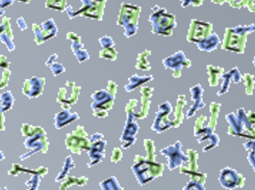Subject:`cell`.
<instances>
[{
    "instance_id": "cell-25",
    "label": "cell",
    "mask_w": 255,
    "mask_h": 190,
    "mask_svg": "<svg viewBox=\"0 0 255 190\" xmlns=\"http://www.w3.org/2000/svg\"><path fill=\"white\" fill-rule=\"evenodd\" d=\"M219 44H220V41H219L218 35L213 33V34L208 35V37L206 39H204L202 42L198 43V48L201 51L211 52L217 48Z\"/></svg>"
},
{
    "instance_id": "cell-48",
    "label": "cell",
    "mask_w": 255,
    "mask_h": 190,
    "mask_svg": "<svg viewBox=\"0 0 255 190\" xmlns=\"http://www.w3.org/2000/svg\"><path fill=\"white\" fill-rule=\"evenodd\" d=\"M244 148L250 152V151H254V140H249L247 141L246 144H244Z\"/></svg>"
},
{
    "instance_id": "cell-10",
    "label": "cell",
    "mask_w": 255,
    "mask_h": 190,
    "mask_svg": "<svg viewBox=\"0 0 255 190\" xmlns=\"http://www.w3.org/2000/svg\"><path fill=\"white\" fill-rule=\"evenodd\" d=\"M163 65L167 70H172L173 77L174 78H179L181 76V71L183 67L190 68L191 62L185 57L184 53L182 51L176 52L172 56H169L165 58L163 61Z\"/></svg>"
},
{
    "instance_id": "cell-2",
    "label": "cell",
    "mask_w": 255,
    "mask_h": 190,
    "mask_svg": "<svg viewBox=\"0 0 255 190\" xmlns=\"http://www.w3.org/2000/svg\"><path fill=\"white\" fill-rule=\"evenodd\" d=\"M92 100L93 114L97 117H106L109 114V110L113 108L115 96L107 90H100L92 95Z\"/></svg>"
},
{
    "instance_id": "cell-12",
    "label": "cell",
    "mask_w": 255,
    "mask_h": 190,
    "mask_svg": "<svg viewBox=\"0 0 255 190\" xmlns=\"http://www.w3.org/2000/svg\"><path fill=\"white\" fill-rule=\"evenodd\" d=\"M226 121L229 125L228 134L234 136H241V137H249L253 138L254 134H252L246 125L243 123L241 118L237 115L236 112H230L226 116Z\"/></svg>"
},
{
    "instance_id": "cell-47",
    "label": "cell",
    "mask_w": 255,
    "mask_h": 190,
    "mask_svg": "<svg viewBox=\"0 0 255 190\" xmlns=\"http://www.w3.org/2000/svg\"><path fill=\"white\" fill-rule=\"evenodd\" d=\"M13 2V0H0V15L3 14V8L8 6Z\"/></svg>"
},
{
    "instance_id": "cell-24",
    "label": "cell",
    "mask_w": 255,
    "mask_h": 190,
    "mask_svg": "<svg viewBox=\"0 0 255 190\" xmlns=\"http://www.w3.org/2000/svg\"><path fill=\"white\" fill-rule=\"evenodd\" d=\"M153 79V76L149 75V76H138V75H132L130 78H129V81H128V85L125 86V91L126 92H132L134 91L136 88H140V87H143L145 83L147 82H150Z\"/></svg>"
},
{
    "instance_id": "cell-8",
    "label": "cell",
    "mask_w": 255,
    "mask_h": 190,
    "mask_svg": "<svg viewBox=\"0 0 255 190\" xmlns=\"http://www.w3.org/2000/svg\"><path fill=\"white\" fill-rule=\"evenodd\" d=\"M80 87H77L75 82L67 81L64 88L60 89L57 102L64 106V109H69L72 105L78 101V96L80 93Z\"/></svg>"
},
{
    "instance_id": "cell-41",
    "label": "cell",
    "mask_w": 255,
    "mask_h": 190,
    "mask_svg": "<svg viewBox=\"0 0 255 190\" xmlns=\"http://www.w3.org/2000/svg\"><path fill=\"white\" fill-rule=\"evenodd\" d=\"M183 190H205V188L203 187V184L189 181L188 185L183 188Z\"/></svg>"
},
{
    "instance_id": "cell-1",
    "label": "cell",
    "mask_w": 255,
    "mask_h": 190,
    "mask_svg": "<svg viewBox=\"0 0 255 190\" xmlns=\"http://www.w3.org/2000/svg\"><path fill=\"white\" fill-rule=\"evenodd\" d=\"M163 165L154 161H149L145 157L137 155L134 158V164L132 166L133 174L142 186L154 180L155 178L163 175Z\"/></svg>"
},
{
    "instance_id": "cell-28",
    "label": "cell",
    "mask_w": 255,
    "mask_h": 190,
    "mask_svg": "<svg viewBox=\"0 0 255 190\" xmlns=\"http://www.w3.org/2000/svg\"><path fill=\"white\" fill-rule=\"evenodd\" d=\"M220 81H221V88L218 91L217 95L218 96H222V95L226 94L229 91L231 82H233V78H231L229 73H224Z\"/></svg>"
},
{
    "instance_id": "cell-31",
    "label": "cell",
    "mask_w": 255,
    "mask_h": 190,
    "mask_svg": "<svg viewBox=\"0 0 255 190\" xmlns=\"http://www.w3.org/2000/svg\"><path fill=\"white\" fill-rule=\"evenodd\" d=\"M40 133H45V131L43 130V128L40 127H32L30 125H23L22 126V134L29 137V136H33L36 134H40Z\"/></svg>"
},
{
    "instance_id": "cell-45",
    "label": "cell",
    "mask_w": 255,
    "mask_h": 190,
    "mask_svg": "<svg viewBox=\"0 0 255 190\" xmlns=\"http://www.w3.org/2000/svg\"><path fill=\"white\" fill-rule=\"evenodd\" d=\"M39 183H40L39 178L38 177H33L29 182L26 183V184H30V187L28 188V190H37L38 186H39Z\"/></svg>"
},
{
    "instance_id": "cell-42",
    "label": "cell",
    "mask_w": 255,
    "mask_h": 190,
    "mask_svg": "<svg viewBox=\"0 0 255 190\" xmlns=\"http://www.w3.org/2000/svg\"><path fill=\"white\" fill-rule=\"evenodd\" d=\"M229 74H230L231 78H233V82H235V83H240V82L242 81V77H243V76L241 75V73H240V71H239L238 68H234L233 70L230 71Z\"/></svg>"
},
{
    "instance_id": "cell-32",
    "label": "cell",
    "mask_w": 255,
    "mask_h": 190,
    "mask_svg": "<svg viewBox=\"0 0 255 190\" xmlns=\"http://www.w3.org/2000/svg\"><path fill=\"white\" fill-rule=\"evenodd\" d=\"M144 146L146 149V159L149 161H154L155 158V148H154V142L151 139H145L144 140Z\"/></svg>"
},
{
    "instance_id": "cell-33",
    "label": "cell",
    "mask_w": 255,
    "mask_h": 190,
    "mask_svg": "<svg viewBox=\"0 0 255 190\" xmlns=\"http://www.w3.org/2000/svg\"><path fill=\"white\" fill-rule=\"evenodd\" d=\"M242 80H244L246 94L252 95L254 92V76L251 74H245L242 77Z\"/></svg>"
},
{
    "instance_id": "cell-44",
    "label": "cell",
    "mask_w": 255,
    "mask_h": 190,
    "mask_svg": "<svg viewBox=\"0 0 255 190\" xmlns=\"http://www.w3.org/2000/svg\"><path fill=\"white\" fill-rule=\"evenodd\" d=\"M121 159H122V151H121L119 148H115L114 151H113V155H112L111 160H112L114 163H117V162H119Z\"/></svg>"
},
{
    "instance_id": "cell-49",
    "label": "cell",
    "mask_w": 255,
    "mask_h": 190,
    "mask_svg": "<svg viewBox=\"0 0 255 190\" xmlns=\"http://www.w3.org/2000/svg\"><path fill=\"white\" fill-rule=\"evenodd\" d=\"M8 62L6 61L5 56H0V68H4V69H7L8 67Z\"/></svg>"
},
{
    "instance_id": "cell-3",
    "label": "cell",
    "mask_w": 255,
    "mask_h": 190,
    "mask_svg": "<svg viewBox=\"0 0 255 190\" xmlns=\"http://www.w3.org/2000/svg\"><path fill=\"white\" fill-rule=\"evenodd\" d=\"M248 27H239L226 31L222 48L234 52L242 53L246 44V34Z\"/></svg>"
},
{
    "instance_id": "cell-7",
    "label": "cell",
    "mask_w": 255,
    "mask_h": 190,
    "mask_svg": "<svg viewBox=\"0 0 255 190\" xmlns=\"http://www.w3.org/2000/svg\"><path fill=\"white\" fill-rule=\"evenodd\" d=\"M161 154L167 157L168 159V168L170 171H174L177 169L178 166L185 164L188 158L187 155H184L181 151V142L176 141L175 144L164 148L160 151Z\"/></svg>"
},
{
    "instance_id": "cell-5",
    "label": "cell",
    "mask_w": 255,
    "mask_h": 190,
    "mask_svg": "<svg viewBox=\"0 0 255 190\" xmlns=\"http://www.w3.org/2000/svg\"><path fill=\"white\" fill-rule=\"evenodd\" d=\"M89 140L91 142V146L89 149V157L91 159V162L88 164V168H92L101 162V160L104 158V152H106V146L107 141L104 139L103 134L101 133H95L91 137H89Z\"/></svg>"
},
{
    "instance_id": "cell-17",
    "label": "cell",
    "mask_w": 255,
    "mask_h": 190,
    "mask_svg": "<svg viewBox=\"0 0 255 190\" xmlns=\"http://www.w3.org/2000/svg\"><path fill=\"white\" fill-rule=\"evenodd\" d=\"M45 86V79L44 78H37L33 77L28 79L24 82L23 86V94L27 96L28 98H37L43 93Z\"/></svg>"
},
{
    "instance_id": "cell-43",
    "label": "cell",
    "mask_w": 255,
    "mask_h": 190,
    "mask_svg": "<svg viewBox=\"0 0 255 190\" xmlns=\"http://www.w3.org/2000/svg\"><path fill=\"white\" fill-rule=\"evenodd\" d=\"M99 43L101 44L102 48H113V47H114V41L109 37L101 38L99 40Z\"/></svg>"
},
{
    "instance_id": "cell-39",
    "label": "cell",
    "mask_w": 255,
    "mask_h": 190,
    "mask_svg": "<svg viewBox=\"0 0 255 190\" xmlns=\"http://www.w3.org/2000/svg\"><path fill=\"white\" fill-rule=\"evenodd\" d=\"M66 0H47L46 6L54 9H63Z\"/></svg>"
},
{
    "instance_id": "cell-11",
    "label": "cell",
    "mask_w": 255,
    "mask_h": 190,
    "mask_svg": "<svg viewBox=\"0 0 255 190\" xmlns=\"http://www.w3.org/2000/svg\"><path fill=\"white\" fill-rule=\"evenodd\" d=\"M153 26V31L159 34H166L169 35L172 33L173 27L175 26V22H174V16L167 15V14H154L150 18Z\"/></svg>"
},
{
    "instance_id": "cell-51",
    "label": "cell",
    "mask_w": 255,
    "mask_h": 190,
    "mask_svg": "<svg viewBox=\"0 0 255 190\" xmlns=\"http://www.w3.org/2000/svg\"><path fill=\"white\" fill-rule=\"evenodd\" d=\"M18 25L20 26V28H21L22 30L26 29V24H25V22L23 21V18H19V19H18Z\"/></svg>"
},
{
    "instance_id": "cell-50",
    "label": "cell",
    "mask_w": 255,
    "mask_h": 190,
    "mask_svg": "<svg viewBox=\"0 0 255 190\" xmlns=\"http://www.w3.org/2000/svg\"><path fill=\"white\" fill-rule=\"evenodd\" d=\"M248 160H249V162H250L251 166H252L253 170H254V151H250V152H249Z\"/></svg>"
},
{
    "instance_id": "cell-15",
    "label": "cell",
    "mask_w": 255,
    "mask_h": 190,
    "mask_svg": "<svg viewBox=\"0 0 255 190\" xmlns=\"http://www.w3.org/2000/svg\"><path fill=\"white\" fill-rule=\"evenodd\" d=\"M211 29H212V25L208 24V23L197 22L194 20L191 24L189 41L197 44L202 42L211 34Z\"/></svg>"
},
{
    "instance_id": "cell-18",
    "label": "cell",
    "mask_w": 255,
    "mask_h": 190,
    "mask_svg": "<svg viewBox=\"0 0 255 190\" xmlns=\"http://www.w3.org/2000/svg\"><path fill=\"white\" fill-rule=\"evenodd\" d=\"M25 147L31 150L29 152V155H32L34 152H38V151H41L43 153L47 152L48 140H47V137H46V132L27 137V139L25 140Z\"/></svg>"
},
{
    "instance_id": "cell-36",
    "label": "cell",
    "mask_w": 255,
    "mask_h": 190,
    "mask_svg": "<svg viewBox=\"0 0 255 190\" xmlns=\"http://www.w3.org/2000/svg\"><path fill=\"white\" fill-rule=\"evenodd\" d=\"M204 106H205V104H204L203 100H200V101H198V102H194V104L191 106L190 109L188 110V112L185 113V117H187V118H191L197 111H198V110L201 109V108H203Z\"/></svg>"
},
{
    "instance_id": "cell-16",
    "label": "cell",
    "mask_w": 255,
    "mask_h": 190,
    "mask_svg": "<svg viewBox=\"0 0 255 190\" xmlns=\"http://www.w3.org/2000/svg\"><path fill=\"white\" fill-rule=\"evenodd\" d=\"M33 31L36 33V42L38 44H42L46 40L51 39L56 34V27L54 22L52 20H49L47 22L43 23L42 25H33Z\"/></svg>"
},
{
    "instance_id": "cell-14",
    "label": "cell",
    "mask_w": 255,
    "mask_h": 190,
    "mask_svg": "<svg viewBox=\"0 0 255 190\" xmlns=\"http://www.w3.org/2000/svg\"><path fill=\"white\" fill-rule=\"evenodd\" d=\"M195 136L197 137V140H198L199 144L204 145L203 146V151L207 152L214 148H216L219 145V136L214 133V129L211 127H205L201 129L200 131L195 132Z\"/></svg>"
},
{
    "instance_id": "cell-29",
    "label": "cell",
    "mask_w": 255,
    "mask_h": 190,
    "mask_svg": "<svg viewBox=\"0 0 255 190\" xmlns=\"http://www.w3.org/2000/svg\"><path fill=\"white\" fill-rule=\"evenodd\" d=\"M100 187L102 190H123L115 177H112L106 181L100 182Z\"/></svg>"
},
{
    "instance_id": "cell-34",
    "label": "cell",
    "mask_w": 255,
    "mask_h": 190,
    "mask_svg": "<svg viewBox=\"0 0 255 190\" xmlns=\"http://www.w3.org/2000/svg\"><path fill=\"white\" fill-rule=\"evenodd\" d=\"M203 89L201 88L200 85H196L195 87L190 89V93L192 96V100L193 102H198L200 100H202V95H203Z\"/></svg>"
},
{
    "instance_id": "cell-27",
    "label": "cell",
    "mask_w": 255,
    "mask_h": 190,
    "mask_svg": "<svg viewBox=\"0 0 255 190\" xmlns=\"http://www.w3.org/2000/svg\"><path fill=\"white\" fill-rule=\"evenodd\" d=\"M150 53H151V52H150L149 50H146L145 52H142V53L138 54L137 62H136V65H135V68L137 70L149 71L150 69H151V66H150V64L147 61V57L150 55Z\"/></svg>"
},
{
    "instance_id": "cell-37",
    "label": "cell",
    "mask_w": 255,
    "mask_h": 190,
    "mask_svg": "<svg viewBox=\"0 0 255 190\" xmlns=\"http://www.w3.org/2000/svg\"><path fill=\"white\" fill-rule=\"evenodd\" d=\"M100 57L115 61V59L117 58V51L114 49V47L113 48H104L103 51L100 52Z\"/></svg>"
},
{
    "instance_id": "cell-13",
    "label": "cell",
    "mask_w": 255,
    "mask_h": 190,
    "mask_svg": "<svg viewBox=\"0 0 255 190\" xmlns=\"http://www.w3.org/2000/svg\"><path fill=\"white\" fill-rule=\"evenodd\" d=\"M219 181L224 188L233 190L244 186L245 178L233 169H224L220 175Z\"/></svg>"
},
{
    "instance_id": "cell-26",
    "label": "cell",
    "mask_w": 255,
    "mask_h": 190,
    "mask_svg": "<svg viewBox=\"0 0 255 190\" xmlns=\"http://www.w3.org/2000/svg\"><path fill=\"white\" fill-rule=\"evenodd\" d=\"M220 108H221V104H219L217 102H213L210 106L211 117L208 118V127H211L212 129H215L217 126Z\"/></svg>"
},
{
    "instance_id": "cell-20",
    "label": "cell",
    "mask_w": 255,
    "mask_h": 190,
    "mask_svg": "<svg viewBox=\"0 0 255 190\" xmlns=\"http://www.w3.org/2000/svg\"><path fill=\"white\" fill-rule=\"evenodd\" d=\"M79 118V115L76 112H71L68 109H64L61 112L55 114L54 118V127L56 129H62L69 124H71Z\"/></svg>"
},
{
    "instance_id": "cell-53",
    "label": "cell",
    "mask_w": 255,
    "mask_h": 190,
    "mask_svg": "<svg viewBox=\"0 0 255 190\" xmlns=\"http://www.w3.org/2000/svg\"><path fill=\"white\" fill-rule=\"evenodd\" d=\"M19 1H23V2H27L28 0H19Z\"/></svg>"
},
{
    "instance_id": "cell-9",
    "label": "cell",
    "mask_w": 255,
    "mask_h": 190,
    "mask_svg": "<svg viewBox=\"0 0 255 190\" xmlns=\"http://www.w3.org/2000/svg\"><path fill=\"white\" fill-rule=\"evenodd\" d=\"M172 112L171 103L166 101L158 106L155 120L152 124V130L156 133H161L172 128V121L169 120V114Z\"/></svg>"
},
{
    "instance_id": "cell-52",
    "label": "cell",
    "mask_w": 255,
    "mask_h": 190,
    "mask_svg": "<svg viewBox=\"0 0 255 190\" xmlns=\"http://www.w3.org/2000/svg\"><path fill=\"white\" fill-rule=\"evenodd\" d=\"M56 58H57V55H56V54H54V55L50 56V57H49V59L47 61V63H46V66H47V67H50V66L54 63V61H55Z\"/></svg>"
},
{
    "instance_id": "cell-19",
    "label": "cell",
    "mask_w": 255,
    "mask_h": 190,
    "mask_svg": "<svg viewBox=\"0 0 255 190\" xmlns=\"http://www.w3.org/2000/svg\"><path fill=\"white\" fill-rule=\"evenodd\" d=\"M141 95H142V101H141V109L138 112L135 113L134 117L136 120H143L147 115L150 108V98H151L153 94V89L148 87H142L141 88Z\"/></svg>"
},
{
    "instance_id": "cell-21",
    "label": "cell",
    "mask_w": 255,
    "mask_h": 190,
    "mask_svg": "<svg viewBox=\"0 0 255 190\" xmlns=\"http://www.w3.org/2000/svg\"><path fill=\"white\" fill-rule=\"evenodd\" d=\"M68 39L69 40H73L72 44V51L74 52L76 58L78 59L79 63H84L90 58L89 52L84 48L83 44L80 43L79 37H77L74 33H68Z\"/></svg>"
},
{
    "instance_id": "cell-46",
    "label": "cell",
    "mask_w": 255,
    "mask_h": 190,
    "mask_svg": "<svg viewBox=\"0 0 255 190\" xmlns=\"http://www.w3.org/2000/svg\"><path fill=\"white\" fill-rule=\"evenodd\" d=\"M107 91L113 95V96H116V94H117V85L114 81H109L108 82V89Z\"/></svg>"
},
{
    "instance_id": "cell-23",
    "label": "cell",
    "mask_w": 255,
    "mask_h": 190,
    "mask_svg": "<svg viewBox=\"0 0 255 190\" xmlns=\"http://www.w3.org/2000/svg\"><path fill=\"white\" fill-rule=\"evenodd\" d=\"M207 74H208V85L211 87H217L220 85V80H221V77L224 74V69L208 65Z\"/></svg>"
},
{
    "instance_id": "cell-6",
    "label": "cell",
    "mask_w": 255,
    "mask_h": 190,
    "mask_svg": "<svg viewBox=\"0 0 255 190\" xmlns=\"http://www.w3.org/2000/svg\"><path fill=\"white\" fill-rule=\"evenodd\" d=\"M126 114H127L126 123H125L123 133L120 138L123 149H128L134 144L136 140L135 135L138 132V129H140L138 124L135 121L136 118L134 117L133 113L130 111H126Z\"/></svg>"
},
{
    "instance_id": "cell-4",
    "label": "cell",
    "mask_w": 255,
    "mask_h": 190,
    "mask_svg": "<svg viewBox=\"0 0 255 190\" xmlns=\"http://www.w3.org/2000/svg\"><path fill=\"white\" fill-rule=\"evenodd\" d=\"M66 145L72 153L82 154L83 151H89L91 142L83 126H78L73 132L67 135Z\"/></svg>"
},
{
    "instance_id": "cell-22",
    "label": "cell",
    "mask_w": 255,
    "mask_h": 190,
    "mask_svg": "<svg viewBox=\"0 0 255 190\" xmlns=\"http://www.w3.org/2000/svg\"><path fill=\"white\" fill-rule=\"evenodd\" d=\"M185 105H187V99H185L183 95H181L177 99V106L175 109V113H174V120L172 121V128H177L182 124L185 117V114L182 112Z\"/></svg>"
},
{
    "instance_id": "cell-30",
    "label": "cell",
    "mask_w": 255,
    "mask_h": 190,
    "mask_svg": "<svg viewBox=\"0 0 255 190\" xmlns=\"http://www.w3.org/2000/svg\"><path fill=\"white\" fill-rule=\"evenodd\" d=\"M74 168H75V163H74L73 159H72L70 156L67 157V158H66V161H65V164H64V169H63L62 173H61L59 176H57V178H56V182L62 181L65 177L68 176L69 171L74 169Z\"/></svg>"
},
{
    "instance_id": "cell-38",
    "label": "cell",
    "mask_w": 255,
    "mask_h": 190,
    "mask_svg": "<svg viewBox=\"0 0 255 190\" xmlns=\"http://www.w3.org/2000/svg\"><path fill=\"white\" fill-rule=\"evenodd\" d=\"M207 126H208V117L205 116V115H201L198 118V120L196 121V124H195V127H194V133L200 131L201 129H203Z\"/></svg>"
},
{
    "instance_id": "cell-40",
    "label": "cell",
    "mask_w": 255,
    "mask_h": 190,
    "mask_svg": "<svg viewBox=\"0 0 255 190\" xmlns=\"http://www.w3.org/2000/svg\"><path fill=\"white\" fill-rule=\"evenodd\" d=\"M50 69H51V72L54 76H59V75L65 73V71H66L65 67L60 63H53L50 66Z\"/></svg>"
},
{
    "instance_id": "cell-35",
    "label": "cell",
    "mask_w": 255,
    "mask_h": 190,
    "mask_svg": "<svg viewBox=\"0 0 255 190\" xmlns=\"http://www.w3.org/2000/svg\"><path fill=\"white\" fill-rule=\"evenodd\" d=\"M1 102L3 103V110H8L13 107L14 98L11 96V93L6 92L3 95H1Z\"/></svg>"
}]
</instances>
